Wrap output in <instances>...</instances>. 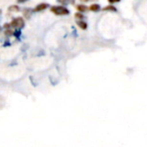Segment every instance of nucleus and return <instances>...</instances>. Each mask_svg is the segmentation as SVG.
I'll return each instance as SVG.
<instances>
[{
    "label": "nucleus",
    "instance_id": "nucleus-11",
    "mask_svg": "<svg viewBox=\"0 0 147 147\" xmlns=\"http://www.w3.org/2000/svg\"><path fill=\"white\" fill-rule=\"evenodd\" d=\"M120 0H109V2L110 3H116V2H119Z\"/></svg>",
    "mask_w": 147,
    "mask_h": 147
},
{
    "label": "nucleus",
    "instance_id": "nucleus-10",
    "mask_svg": "<svg viewBox=\"0 0 147 147\" xmlns=\"http://www.w3.org/2000/svg\"><path fill=\"white\" fill-rule=\"evenodd\" d=\"M59 2H61V3H63V4H69L71 1H69V0H57Z\"/></svg>",
    "mask_w": 147,
    "mask_h": 147
},
{
    "label": "nucleus",
    "instance_id": "nucleus-7",
    "mask_svg": "<svg viewBox=\"0 0 147 147\" xmlns=\"http://www.w3.org/2000/svg\"><path fill=\"white\" fill-rule=\"evenodd\" d=\"M103 10H106V11H116L117 9H116V7H114V6H112V5H111V6H106L104 9H103Z\"/></svg>",
    "mask_w": 147,
    "mask_h": 147
},
{
    "label": "nucleus",
    "instance_id": "nucleus-8",
    "mask_svg": "<svg viewBox=\"0 0 147 147\" xmlns=\"http://www.w3.org/2000/svg\"><path fill=\"white\" fill-rule=\"evenodd\" d=\"M9 10H10V11H18L19 10V7L18 6H14V5H13V6L9 7Z\"/></svg>",
    "mask_w": 147,
    "mask_h": 147
},
{
    "label": "nucleus",
    "instance_id": "nucleus-6",
    "mask_svg": "<svg viewBox=\"0 0 147 147\" xmlns=\"http://www.w3.org/2000/svg\"><path fill=\"white\" fill-rule=\"evenodd\" d=\"M77 8H78V10L81 11V12H85V11L87 10V7L85 6V5H83V4L78 5V6H77Z\"/></svg>",
    "mask_w": 147,
    "mask_h": 147
},
{
    "label": "nucleus",
    "instance_id": "nucleus-12",
    "mask_svg": "<svg viewBox=\"0 0 147 147\" xmlns=\"http://www.w3.org/2000/svg\"><path fill=\"white\" fill-rule=\"evenodd\" d=\"M26 1H28V0H17V2H19V3H24V2H26Z\"/></svg>",
    "mask_w": 147,
    "mask_h": 147
},
{
    "label": "nucleus",
    "instance_id": "nucleus-9",
    "mask_svg": "<svg viewBox=\"0 0 147 147\" xmlns=\"http://www.w3.org/2000/svg\"><path fill=\"white\" fill-rule=\"evenodd\" d=\"M83 17H84V16H83L82 13H77V14H76V19H77V20H82Z\"/></svg>",
    "mask_w": 147,
    "mask_h": 147
},
{
    "label": "nucleus",
    "instance_id": "nucleus-4",
    "mask_svg": "<svg viewBox=\"0 0 147 147\" xmlns=\"http://www.w3.org/2000/svg\"><path fill=\"white\" fill-rule=\"evenodd\" d=\"M89 8H90V10L91 11H94V12H97V11H99L101 9V6L99 4H96V3H95V4H92L91 5L90 7H89Z\"/></svg>",
    "mask_w": 147,
    "mask_h": 147
},
{
    "label": "nucleus",
    "instance_id": "nucleus-14",
    "mask_svg": "<svg viewBox=\"0 0 147 147\" xmlns=\"http://www.w3.org/2000/svg\"><path fill=\"white\" fill-rule=\"evenodd\" d=\"M0 30H1V28H0Z\"/></svg>",
    "mask_w": 147,
    "mask_h": 147
},
{
    "label": "nucleus",
    "instance_id": "nucleus-3",
    "mask_svg": "<svg viewBox=\"0 0 147 147\" xmlns=\"http://www.w3.org/2000/svg\"><path fill=\"white\" fill-rule=\"evenodd\" d=\"M47 7H49V4H47V3H40V4H38L37 6H35L34 11H36V12L42 11V10H45V9H47Z\"/></svg>",
    "mask_w": 147,
    "mask_h": 147
},
{
    "label": "nucleus",
    "instance_id": "nucleus-1",
    "mask_svg": "<svg viewBox=\"0 0 147 147\" xmlns=\"http://www.w3.org/2000/svg\"><path fill=\"white\" fill-rule=\"evenodd\" d=\"M51 12L55 13V15H69V11L67 10L65 6H59V5L51 6Z\"/></svg>",
    "mask_w": 147,
    "mask_h": 147
},
{
    "label": "nucleus",
    "instance_id": "nucleus-5",
    "mask_svg": "<svg viewBox=\"0 0 147 147\" xmlns=\"http://www.w3.org/2000/svg\"><path fill=\"white\" fill-rule=\"evenodd\" d=\"M77 24L79 25V26H80V28H82V29H87V23L85 22L84 20H77Z\"/></svg>",
    "mask_w": 147,
    "mask_h": 147
},
{
    "label": "nucleus",
    "instance_id": "nucleus-2",
    "mask_svg": "<svg viewBox=\"0 0 147 147\" xmlns=\"http://www.w3.org/2000/svg\"><path fill=\"white\" fill-rule=\"evenodd\" d=\"M10 25L17 29L22 28V27L24 26V20H23L22 17H16V18H14L12 21H11Z\"/></svg>",
    "mask_w": 147,
    "mask_h": 147
},
{
    "label": "nucleus",
    "instance_id": "nucleus-13",
    "mask_svg": "<svg viewBox=\"0 0 147 147\" xmlns=\"http://www.w3.org/2000/svg\"><path fill=\"white\" fill-rule=\"evenodd\" d=\"M81 1H84V2H88V1H91V0H81Z\"/></svg>",
    "mask_w": 147,
    "mask_h": 147
}]
</instances>
